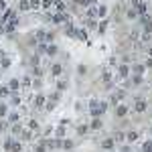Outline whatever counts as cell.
I'll use <instances>...</instances> for the list:
<instances>
[{
    "label": "cell",
    "instance_id": "cell-1",
    "mask_svg": "<svg viewBox=\"0 0 152 152\" xmlns=\"http://www.w3.org/2000/svg\"><path fill=\"white\" fill-rule=\"evenodd\" d=\"M33 104H35V107H43V105L47 104V95H43V94H37L35 97H33Z\"/></svg>",
    "mask_w": 152,
    "mask_h": 152
},
{
    "label": "cell",
    "instance_id": "cell-2",
    "mask_svg": "<svg viewBox=\"0 0 152 152\" xmlns=\"http://www.w3.org/2000/svg\"><path fill=\"white\" fill-rule=\"evenodd\" d=\"M6 85H8V89H10V91H20V81H18L16 77H12Z\"/></svg>",
    "mask_w": 152,
    "mask_h": 152
},
{
    "label": "cell",
    "instance_id": "cell-3",
    "mask_svg": "<svg viewBox=\"0 0 152 152\" xmlns=\"http://www.w3.org/2000/svg\"><path fill=\"white\" fill-rule=\"evenodd\" d=\"M6 120H8V124H16V122H20V114L18 112H8Z\"/></svg>",
    "mask_w": 152,
    "mask_h": 152
},
{
    "label": "cell",
    "instance_id": "cell-4",
    "mask_svg": "<svg viewBox=\"0 0 152 152\" xmlns=\"http://www.w3.org/2000/svg\"><path fill=\"white\" fill-rule=\"evenodd\" d=\"M20 87H24V89L33 87V77H31V75H24L23 79H20Z\"/></svg>",
    "mask_w": 152,
    "mask_h": 152
},
{
    "label": "cell",
    "instance_id": "cell-5",
    "mask_svg": "<svg viewBox=\"0 0 152 152\" xmlns=\"http://www.w3.org/2000/svg\"><path fill=\"white\" fill-rule=\"evenodd\" d=\"M61 73H63V65H59V63H53V65H51V75L59 77Z\"/></svg>",
    "mask_w": 152,
    "mask_h": 152
},
{
    "label": "cell",
    "instance_id": "cell-6",
    "mask_svg": "<svg viewBox=\"0 0 152 152\" xmlns=\"http://www.w3.org/2000/svg\"><path fill=\"white\" fill-rule=\"evenodd\" d=\"M6 97H10V89H8V85H0V99H6Z\"/></svg>",
    "mask_w": 152,
    "mask_h": 152
},
{
    "label": "cell",
    "instance_id": "cell-7",
    "mask_svg": "<svg viewBox=\"0 0 152 152\" xmlns=\"http://www.w3.org/2000/svg\"><path fill=\"white\" fill-rule=\"evenodd\" d=\"M26 128L31 130V132H39V122L37 120H28L26 122Z\"/></svg>",
    "mask_w": 152,
    "mask_h": 152
},
{
    "label": "cell",
    "instance_id": "cell-8",
    "mask_svg": "<svg viewBox=\"0 0 152 152\" xmlns=\"http://www.w3.org/2000/svg\"><path fill=\"white\" fill-rule=\"evenodd\" d=\"M8 152H23V142L14 140V142H12V146H10V150H8Z\"/></svg>",
    "mask_w": 152,
    "mask_h": 152
},
{
    "label": "cell",
    "instance_id": "cell-9",
    "mask_svg": "<svg viewBox=\"0 0 152 152\" xmlns=\"http://www.w3.org/2000/svg\"><path fill=\"white\" fill-rule=\"evenodd\" d=\"M6 116H8V104H4L0 99V118H6Z\"/></svg>",
    "mask_w": 152,
    "mask_h": 152
},
{
    "label": "cell",
    "instance_id": "cell-10",
    "mask_svg": "<svg viewBox=\"0 0 152 152\" xmlns=\"http://www.w3.org/2000/svg\"><path fill=\"white\" fill-rule=\"evenodd\" d=\"M28 4H31V10L33 12L41 10V0H28Z\"/></svg>",
    "mask_w": 152,
    "mask_h": 152
},
{
    "label": "cell",
    "instance_id": "cell-11",
    "mask_svg": "<svg viewBox=\"0 0 152 152\" xmlns=\"http://www.w3.org/2000/svg\"><path fill=\"white\" fill-rule=\"evenodd\" d=\"M10 57H6V55H4V57L0 59V65H2V69H8V67H10Z\"/></svg>",
    "mask_w": 152,
    "mask_h": 152
},
{
    "label": "cell",
    "instance_id": "cell-12",
    "mask_svg": "<svg viewBox=\"0 0 152 152\" xmlns=\"http://www.w3.org/2000/svg\"><path fill=\"white\" fill-rule=\"evenodd\" d=\"M41 8L43 10H51L53 8V0H41Z\"/></svg>",
    "mask_w": 152,
    "mask_h": 152
},
{
    "label": "cell",
    "instance_id": "cell-13",
    "mask_svg": "<svg viewBox=\"0 0 152 152\" xmlns=\"http://www.w3.org/2000/svg\"><path fill=\"white\" fill-rule=\"evenodd\" d=\"M57 45H47V55H51V57H53V55H57Z\"/></svg>",
    "mask_w": 152,
    "mask_h": 152
},
{
    "label": "cell",
    "instance_id": "cell-14",
    "mask_svg": "<svg viewBox=\"0 0 152 152\" xmlns=\"http://www.w3.org/2000/svg\"><path fill=\"white\" fill-rule=\"evenodd\" d=\"M144 110H146V102H136V112H138V114H142Z\"/></svg>",
    "mask_w": 152,
    "mask_h": 152
},
{
    "label": "cell",
    "instance_id": "cell-15",
    "mask_svg": "<svg viewBox=\"0 0 152 152\" xmlns=\"http://www.w3.org/2000/svg\"><path fill=\"white\" fill-rule=\"evenodd\" d=\"M61 148H65V150H71V148H73V142H71V140H63V142H61Z\"/></svg>",
    "mask_w": 152,
    "mask_h": 152
},
{
    "label": "cell",
    "instance_id": "cell-16",
    "mask_svg": "<svg viewBox=\"0 0 152 152\" xmlns=\"http://www.w3.org/2000/svg\"><path fill=\"white\" fill-rule=\"evenodd\" d=\"M102 146L110 150V148H114V140H112V138H107V140H104V142H102Z\"/></svg>",
    "mask_w": 152,
    "mask_h": 152
},
{
    "label": "cell",
    "instance_id": "cell-17",
    "mask_svg": "<svg viewBox=\"0 0 152 152\" xmlns=\"http://www.w3.org/2000/svg\"><path fill=\"white\" fill-rule=\"evenodd\" d=\"M118 116L122 118V116H126V114H128V107H126V105H120V107H118V112H116Z\"/></svg>",
    "mask_w": 152,
    "mask_h": 152
},
{
    "label": "cell",
    "instance_id": "cell-18",
    "mask_svg": "<svg viewBox=\"0 0 152 152\" xmlns=\"http://www.w3.org/2000/svg\"><path fill=\"white\" fill-rule=\"evenodd\" d=\"M55 136H57V138H63V136H65V128H63V126H59V128L55 130Z\"/></svg>",
    "mask_w": 152,
    "mask_h": 152
},
{
    "label": "cell",
    "instance_id": "cell-19",
    "mask_svg": "<svg viewBox=\"0 0 152 152\" xmlns=\"http://www.w3.org/2000/svg\"><path fill=\"white\" fill-rule=\"evenodd\" d=\"M33 152H47V146H45V144H37Z\"/></svg>",
    "mask_w": 152,
    "mask_h": 152
},
{
    "label": "cell",
    "instance_id": "cell-20",
    "mask_svg": "<svg viewBox=\"0 0 152 152\" xmlns=\"http://www.w3.org/2000/svg\"><path fill=\"white\" fill-rule=\"evenodd\" d=\"M57 89H59V91L67 89V81H57Z\"/></svg>",
    "mask_w": 152,
    "mask_h": 152
},
{
    "label": "cell",
    "instance_id": "cell-21",
    "mask_svg": "<svg viewBox=\"0 0 152 152\" xmlns=\"http://www.w3.org/2000/svg\"><path fill=\"white\" fill-rule=\"evenodd\" d=\"M102 128V122H99V120H94V122H91V130H99Z\"/></svg>",
    "mask_w": 152,
    "mask_h": 152
},
{
    "label": "cell",
    "instance_id": "cell-22",
    "mask_svg": "<svg viewBox=\"0 0 152 152\" xmlns=\"http://www.w3.org/2000/svg\"><path fill=\"white\" fill-rule=\"evenodd\" d=\"M6 8H8V2L6 0H0V12H4Z\"/></svg>",
    "mask_w": 152,
    "mask_h": 152
},
{
    "label": "cell",
    "instance_id": "cell-23",
    "mask_svg": "<svg viewBox=\"0 0 152 152\" xmlns=\"http://www.w3.org/2000/svg\"><path fill=\"white\" fill-rule=\"evenodd\" d=\"M120 75H122V77H126V75H128V67H126V65H122V67H120Z\"/></svg>",
    "mask_w": 152,
    "mask_h": 152
},
{
    "label": "cell",
    "instance_id": "cell-24",
    "mask_svg": "<svg viewBox=\"0 0 152 152\" xmlns=\"http://www.w3.org/2000/svg\"><path fill=\"white\" fill-rule=\"evenodd\" d=\"M128 140H130V142L138 140V134H136V132H130V134H128Z\"/></svg>",
    "mask_w": 152,
    "mask_h": 152
},
{
    "label": "cell",
    "instance_id": "cell-25",
    "mask_svg": "<svg viewBox=\"0 0 152 152\" xmlns=\"http://www.w3.org/2000/svg\"><path fill=\"white\" fill-rule=\"evenodd\" d=\"M59 97H61V94H59V91H55V94H51V102H57Z\"/></svg>",
    "mask_w": 152,
    "mask_h": 152
},
{
    "label": "cell",
    "instance_id": "cell-26",
    "mask_svg": "<svg viewBox=\"0 0 152 152\" xmlns=\"http://www.w3.org/2000/svg\"><path fill=\"white\" fill-rule=\"evenodd\" d=\"M85 132H87V126H79V128H77V134H85Z\"/></svg>",
    "mask_w": 152,
    "mask_h": 152
},
{
    "label": "cell",
    "instance_id": "cell-27",
    "mask_svg": "<svg viewBox=\"0 0 152 152\" xmlns=\"http://www.w3.org/2000/svg\"><path fill=\"white\" fill-rule=\"evenodd\" d=\"M136 14H138L136 10H130V12H128V18H130V20H132V18H136Z\"/></svg>",
    "mask_w": 152,
    "mask_h": 152
},
{
    "label": "cell",
    "instance_id": "cell-28",
    "mask_svg": "<svg viewBox=\"0 0 152 152\" xmlns=\"http://www.w3.org/2000/svg\"><path fill=\"white\" fill-rule=\"evenodd\" d=\"M97 12H99V16H105V12H107V10H105V6H99V10H97Z\"/></svg>",
    "mask_w": 152,
    "mask_h": 152
},
{
    "label": "cell",
    "instance_id": "cell-29",
    "mask_svg": "<svg viewBox=\"0 0 152 152\" xmlns=\"http://www.w3.org/2000/svg\"><path fill=\"white\" fill-rule=\"evenodd\" d=\"M150 57H152V47H150Z\"/></svg>",
    "mask_w": 152,
    "mask_h": 152
},
{
    "label": "cell",
    "instance_id": "cell-30",
    "mask_svg": "<svg viewBox=\"0 0 152 152\" xmlns=\"http://www.w3.org/2000/svg\"><path fill=\"white\" fill-rule=\"evenodd\" d=\"M0 71H2V65H0Z\"/></svg>",
    "mask_w": 152,
    "mask_h": 152
},
{
    "label": "cell",
    "instance_id": "cell-31",
    "mask_svg": "<svg viewBox=\"0 0 152 152\" xmlns=\"http://www.w3.org/2000/svg\"><path fill=\"white\" fill-rule=\"evenodd\" d=\"M87 2H91V0H87Z\"/></svg>",
    "mask_w": 152,
    "mask_h": 152
}]
</instances>
